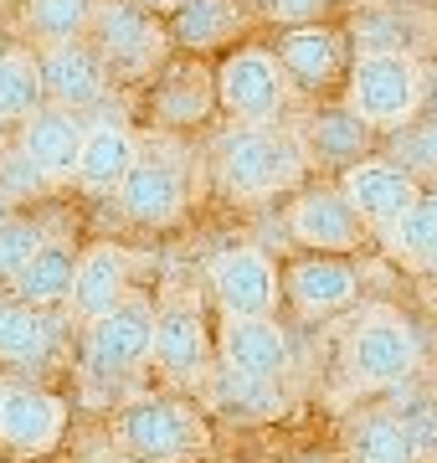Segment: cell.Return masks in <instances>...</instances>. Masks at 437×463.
Here are the masks:
<instances>
[{
  "instance_id": "obj_12",
  "label": "cell",
  "mask_w": 437,
  "mask_h": 463,
  "mask_svg": "<svg viewBox=\"0 0 437 463\" xmlns=\"http://www.w3.org/2000/svg\"><path fill=\"white\" fill-rule=\"evenodd\" d=\"M284 227L303 252H339V258H355V252L370 242V227L355 216L350 201L339 196V185H309V191H299V196L288 201Z\"/></svg>"
},
{
  "instance_id": "obj_17",
  "label": "cell",
  "mask_w": 437,
  "mask_h": 463,
  "mask_svg": "<svg viewBox=\"0 0 437 463\" xmlns=\"http://www.w3.org/2000/svg\"><path fill=\"white\" fill-rule=\"evenodd\" d=\"M68 432V402L47 386H5L0 392V448L21 458H47Z\"/></svg>"
},
{
  "instance_id": "obj_21",
  "label": "cell",
  "mask_w": 437,
  "mask_h": 463,
  "mask_svg": "<svg viewBox=\"0 0 437 463\" xmlns=\"http://www.w3.org/2000/svg\"><path fill=\"white\" fill-rule=\"evenodd\" d=\"M83 114H68V109H36L26 124H16V145L26 149V160H32L42 175L57 185L72 181V170H78V149H83Z\"/></svg>"
},
{
  "instance_id": "obj_7",
  "label": "cell",
  "mask_w": 437,
  "mask_h": 463,
  "mask_svg": "<svg viewBox=\"0 0 437 463\" xmlns=\"http://www.w3.org/2000/svg\"><path fill=\"white\" fill-rule=\"evenodd\" d=\"M288 109H293V88H288L273 47H263V42L227 47V57L217 62V114L227 124L268 129V124H284Z\"/></svg>"
},
{
  "instance_id": "obj_30",
  "label": "cell",
  "mask_w": 437,
  "mask_h": 463,
  "mask_svg": "<svg viewBox=\"0 0 437 463\" xmlns=\"http://www.w3.org/2000/svg\"><path fill=\"white\" fill-rule=\"evenodd\" d=\"M51 350V325L42 309L21 304V298H0V361L32 365Z\"/></svg>"
},
{
  "instance_id": "obj_28",
  "label": "cell",
  "mask_w": 437,
  "mask_h": 463,
  "mask_svg": "<svg viewBox=\"0 0 437 463\" xmlns=\"http://www.w3.org/2000/svg\"><path fill=\"white\" fill-rule=\"evenodd\" d=\"M381 248H386L391 263H402L406 273H422V268L437 258V201L422 191V201L412 212H402L381 232Z\"/></svg>"
},
{
  "instance_id": "obj_14",
  "label": "cell",
  "mask_w": 437,
  "mask_h": 463,
  "mask_svg": "<svg viewBox=\"0 0 437 463\" xmlns=\"http://www.w3.org/2000/svg\"><path fill=\"white\" fill-rule=\"evenodd\" d=\"M150 330H154V304L150 298L129 294L114 315H103L88 325V365L98 376H129V371H144L150 365Z\"/></svg>"
},
{
  "instance_id": "obj_9",
  "label": "cell",
  "mask_w": 437,
  "mask_h": 463,
  "mask_svg": "<svg viewBox=\"0 0 437 463\" xmlns=\"http://www.w3.org/2000/svg\"><path fill=\"white\" fill-rule=\"evenodd\" d=\"M273 57L284 67L293 99H330L345 83V72H350L355 47H350V32L320 21V26H288V32H278L273 36Z\"/></svg>"
},
{
  "instance_id": "obj_2",
  "label": "cell",
  "mask_w": 437,
  "mask_h": 463,
  "mask_svg": "<svg viewBox=\"0 0 437 463\" xmlns=\"http://www.w3.org/2000/svg\"><path fill=\"white\" fill-rule=\"evenodd\" d=\"M339 103L376 139L406 129L417 114H427V62L412 52H355L339 83Z\"/></svg>"
},
{
  "instance_id": "obj_38",
  "label": "cell",
  "mask_w": 437,
  "mask_h": 463,
  "mask_svg": "<svg viewBox=\"0 0 437 463\" xmlns=\"http://www.w3.org/2000/svg\"><path fill=\"white\" fill-rule=\"evenodd\" d=\"M139 5H150L154 16H170V11H175V5H181V0H139Z\"/></svg>"
},
{
  "instance_id": "obj_36",
  "label": "cell",
  "mask_w": 437,
  "mask_h": 463,
  "mask_svg": "<svg viewBox=\"0 0 437 463\" xmlns=\"http://www.w3.org/2000/svg\"><path fill=\"white\" fill-rule=\"evenodd\" d=\"M284 463H339L335 453H320V448H309V453H293V458H284Z\"/></svg>"
},
{
  "instance_id": "obj_43",
  "label": "cell",
  "mask_w": 437,
  "mask_h": 463,
  "mask_svg": "<svg viewBox=\"0 0 437 463\" xmlns=\"http://www.w3.org/2000/svg\"><path fill=\"white\" fill-rule=\"evenodd\" d=\"M0 392H5V381H0Z\"/></svg>"
},
{
  "instance_id": "obj_8",
  "label": "cell",
  "mask_w": 437,
  "mask_h": 463,
  "mask_svg": "<svg viewBox=\"0 0 437 463\" xmlns=\"http://www.w3.org/2000/svg\"><path fill=\"white\" fill-rule=\"evenodd\" d=\"M150 365L170 386L181 392H196L211 365H217V345H211V330H206L201 298L191 288H175L170 283L160 304H154V330H150Z\"/></svg>"
},
{
  "instance_id": "obj_35",
  "label": "cell",
  "mask_w": 437,
  "mask_h": 463,
  "mask_svg": "<svg viewBox=\"0 0 437 463\" xmlns=\"http://www.w3.org/2000/svg\"><path fill=\"white\" fill-rule=\"evenodd\" d=\"M330 5L335 0H257V16L288 32V26H320L330 16Z\"/></svg>"
},
{
  "instance_id": "obj_10",
  "label": "cell",
  "mask_w": 437,
  "mask_h": 463,
  "mask_svg": "<svg viewBox=\"0 0 437 463\" xmlns=\"http://www.w3.org/2000/svg\"><path fill=\"white\" fill-rule=\"evenodd\" d=\"M206 283H211V298H217L221 315H242V319H273L278 298H284L278 263L263 248H253V242L221 248L206 263Z\"/></svg>"
},
{
  "instance_id": "obj_29",
  "label": "cell",
  "mask_w": 437,
  "mask_h": 463,
  "mask_svg": "<svg viewBox=\"0 0 437 463\" xmlns=\"http://www.w3.org/2000/svg\"><path fill=\"white\" fill-rule=\"evenodd\" d=\"M36 109H47L36 47H0V118L5 124H26Z\"/></svg>"
},
{
  "instance_id": "obj_1",
  "label": "cell",
  "mask_w": 437,
  "mask_h": 463,
  "mask_svg": "<svg viewBox=\"0 0 437 463\" xmlns=\"http://www.w3.org/2000/svg\"><path fill=\"white\" fill-rule=\"evenodd\" d=\"M309 181V155L299 134L284 124H227L211 139V185L232 206H263V201L299 191Z\"/></svg>"
},
{
  "instance_id": "obj_20",
  "label": "cell",
  "mask_w": 437,
  "mask_h": 463,
  "mask_svg": "<svg viewBox=\"0 0 437 463\" xmlns=\"http://www.w3.org/2000/svg\"><path fill=\"white\" fill-rule=\"evenodd\" d=\"M139 155V134L124 124V118H93L83 129V149H78V170L72 181L83 196H114L129 165Z\"/></svg>"
},
{
  "instance_id": "obj_40",
  "label": "cell",
  "mask_w": 437,
  "mask_h": 463,
  "mask_svg": "<svg viewBox=\"0 0 437 463\" xmlns=\"http://www.w3.org/2000/svg\"><path fill=\"white\" fill-rule=\"evenodd\" d=\"M5 216H16V201H11L5 191H0V222H5Z\"/></svg>"
},
{
  "instance_id": "obj_11",
  "label": "cell",
  "mask_w": 437,
  "mask_h": 463,
  "mask_svg": "<svg viewBox=\"0 0 437 463\" xmlns=\"http://www.w3.org/2000/svg\"><path fill=\"white\" fill-rule=\"evenodd\" d=\"M284 304L299 319H330L360 304V263L339 252H303L278 273Z\"/></svg>"
},
{
  "instance_id": "obj_3",
  "label": "cell",
  "mask_w": 437,
  "mask_h": 463,
  "mask_svg": "<svg viewBox=\"0 0 437 463\" xmlns=\"http://www.w3.org/2000/svg\"><path fill=\"white\" fill-rule=\"evenodd\" d=\"M339 365L355 392H391L427 371V345L402 309L370 304L350 319V330L339 340Z\"/></svg>"
},
{
  "instance_id": "obj_31",
  "label": "cell",
  "mask_w": 437,
  "mask_h": 463,
  "mask_svg": "<svg viewBox=\"0 0 437 463\" xmlns=\"http://www.w3.org/2000/svg\"><path fill=\"white\" fill-rule=\"evenodd\" d=\"M422 376H427V371H422ZM422 376L402 381V386H391L386 407L402 417L406 428H412V438H417V448H422V458L437 463V381L427 386Z\"/></svg>"
},
{
  "instance_id": "obj_18",
  "label": "cell",
  "mask_w": 437,
  "mask_h": 463,
  "mask_svg": "<svg viewBox=\"0 0 437 463\" xmlns=\"http://www.w3.org/2000/svg\"><path fill=\"white\" fill-rule=\"evenodd\" d=\"M42 62V93L51 109H68V114H88L114 93L108 67L98 62V52L88 42H57V47H36Z\"/></svg>"
},
{
  "instance_id": "obj_39",
  "label": "cell",
  "mask_w": 437,
  "mask_h": 463,
  "mask_svg": "<svg viewBox=\"0 0 437 463\" xmlns=\"http://www.w3.org/2000/svg\"><path fill=\"white\" fill-rule=\"evenodd\" d=\"M11 139H16V124H5V118H0V149H11Z\"/></svg>"
},
{
  "instance_id": "obj_26",
  "label": "cell",
  "mask_w": 437,
  "mask_h": 463,
  "mask_svg": "<svg viewBox=\"0 0 437 463\" xmlns=\"http://www.w3.org/2000/svg\"><path fill=\"white\" fill-rule=\"evenodd\" d=\"M72 273H78V252H72L62 237H47V242L32 252V263L11 279V288H16L21 304H32V309H51V304H68Z\"/></svg>"
},
{
  "instance_id": "obj_19",
  "label": "cell",
  "mask_w": 437,
  "mask_h": 463,
  "mask_svg": "<svg viewBox=\"0 0 437 463\" xmlns=\"http://www.w3.org/2000/svg\"><path fill=\"white\" fill-rule=\"evenodd\" d=\"M299 145L309 155V170H350L360 165L366 155H376V134L360 124V118L345 109V103H324V109H309L299 129Z\"/></svg>"
},
{
  "instance_id": "obj_16",
  "label": "cell",
  "mask_w": 437,
  "mask_h": 463,
  "mask_svg": "<svg viewBox=\"0 0 437 463\" xmlns=\"http://www.w3.org/2000/svg\"><path fill=\"white\" fill-rule=\"evenodd\" d=\"M217 365H227V371H237V376H257V381H288V371H293L288 330L278 325V319L221 315V325H217Z\"/></svg>"
},
{
  "instance_id": "obj_15",
  "label": "cell",
  "mask_w": 437,
  "mask_h": 463,
  "mask_svg": "<svg viewBox=\"0 0 437 463\" xmlns=\"http://www.w3.org/2000/svg\"><path fill=\"white\" fill-rule=\"evenodd\" d=\"M150 109L160 129H201L217 118V72L201 57H170L150 78Z\"/></svg>"
},
{
  "instance_id": "obj_27",
  "label": "cell",
  "mask_w": 437,
  "mask_h": 463,
  "mask_svg": "<svg viewBox=\"0 0 437 463\" xmlns=\"http://www.w3.org/2000/svg\"><path fill=\"white\" fill-rule=\"evenodd\" d=\"M98 5L103 0H16V21L36 47L88 42V26L98 16Z\"/></svg>"
},
{
  "instance_id": "obj_41",
  "label": "cell",
  "mask_w": 437,
  "mask_h": 463,
  "mask_svg": "<svg viewBox=\"0 0 437 463\" xmlns=\"http://www.w3.org/2000/svg\"><path fill=\"white\" fill-rule=\"evenodd\" d=\"M83 463H118V458H114V453H103V448H93V453H88Z\"/></svg>"
},
{
  "instance_id": "obj_13",
  "label": "cell",
  "mask_w": 437,
  "mask_h": 463,
  "mask_svg": "<svg viewBox=\"0 0 437 463\" xmlns=\"http://www.w3.org/2000/svg\"><path fill=\"white\" fill-rule=\"evenodd\" d=\"M339 196L355 206V216L370 227V237H381V232L396 222L402 212H412L422 201V191L427 185L412 175V170H402L391 155H366L360 165L339 170Z\"/></svg>"
},
{
  "instance_id": "obj_24",
  "label": "cell",
  "mask_w": 437,
  "mask_h": 463,
  "mask_svg": "<svg viewBox=\"0 0 437 463\" xmlns=\"http://www.w3.org/2000/svg\"><path fill=\"white\" fill-rule=\"evenodd\" d=\"M345 453H350V463H427L412 428L391 412L386 402L366 407V412H355L345 422Z\"/></svg>"
},
{
  "instance_id": "obj_34",
  "label": "cell",
  "mask_w": 437,
  "mask_h": 463,
  "mask_svg": "<svg viewBox=\"0 0 437 463\" xmlns=\"http://www.w3.org/2000/svg\"><path fill=\"white\" fill-rule=\"evenodd\" d=\"M0 191L11 201H36V196L51 191V181L26 160V149H21L16 139H11V149H0Z\"/></svg>"
},
{
  "instance_id": "obj_25",
  "label": "cell",
  "mask_w": 437,
  "mask_h": 463,
  "mask_svg": "<svg viewBox=\"0 0 437 463\" xmlns=\"http://www.w3.org/2000/svg\"><path fill=\"white\" fill-rule=\"evenodd\" d=\"M201 386H206V402L232 422H273V417L288 412L284 381H257V376H237L227 365H211V376Z\"/></svg>"
},
{
  "instance_id": "obj_6",
  "label": "cell",
  "mask_w": 437,
  "mask_h": 463,
  "mask_svg": "<svg viewBox=\"0 0 437 463\" xmlns=\"http://www.w3.org/2000/svg\"><path fill=\"white\" fill-rule=\"evenodd\" d=\"M88 47L98 52V62L108 67L114 83H150L175 52L165 16H154L139 0H103L93 26H88Z\"/></svg>"
},
{
  "instance_id": "obj_5",
  "label": "cell",
  "mask_w": 437,
  "mask_h": 463,
  "mask_svg": "<svg viewBox=\"0 0 437 463\" xmlns=\"http://www.w3.org/2000/svg\"><path fill=\"white\" fill-rule=\"evenodd\" d=\"M114 201H118V216L135 222V227H150V232L175 227L191 212V155L165 134L139 139V155L129 175H124V185L114 191Z\"/></svg>"
},
{
  "instance_id": "obj_33",
  "label": "cell",
  "mask_w": 437,
  "mask_h": 463,
  "mask_svg": "<svg viewBox=\"0 0 437 463\" xmlns=\"http://www.w3.org/2000/svg\"><path fill=\"white\" fill-rule=\"evenodd\" d=\"M47 242V232H42V222H32V216H5L0 222V279L11 283L21 273V268L32 263V252Z\"/></svg>"
},
{
  "instance_id": "obj_37",
  "label": "cell",
  "mask_w": 437,
  "mask_h": 463,
  "mask_svg": "<svg viewBox=\"0 0 437 463\" xmlns=\"http://www.w3.org/2000/svg\"><path fill=\"white\" fill-rule=\"evenodd\" d=\"M417 279H422V283H427V294H432V298H437V258H432V263H427V268H422Z\"/></svg>"
},
{
  "instance_id": "obj_4",
  "label": "cell",
  "mask_w": 437,
  "mask_h": 463,
  "mask_svg": "<svg viewBox=\"0 0 437 463\" xmlns=\"http://www.w3.org/2000/svg\"><path fill=\"white\" fill-rule=\"evenodd\" d=\"M114 448L139 463H196L206 458L211 432L191 402L139 392L114 412Z\"/></svg>"
},
{
  "instance_id": "obj_32",
  "label": "cell",
  "mask_w": 437,
  "mask_h": 463,
  "mask_svg": "<svg viewBox=\"0 0 437 463\" xmlns=\"http://www.w3.org/2000/svg\"><path fill=\"white\" fill-rule=\"evenodd\" d=\"M391 160L412 170L422 185L437 181V114H417L406 129L391 134Z\"/></svg>"
},
{
  "instance_id": "obj_22",
  "label": "cell",
  "mask_w": 437,
  "mask_h": 463,
  "mask_svg": "<svg viewBox=\"0 0 437 463\" xmlns=\"http://www.w3.org/2000/svg\"><path fill=\"white\" fill-rule=\"evenodd\" d=\"M124 298H129V252L114 248V242L78 252V273H72V294H68L72 315L93 325V319L114 315Z\"/></svg>"
},
{
  "instance_id": "obj_23",
  "label": "cell",
  "mask_w": 437,
  "mask_h": 463,
  "mask_svg": "<svg viewBox=\"0 0 437 463\" xmlns=\"http://www.w3.org/2000/svg\"><path fill=\"white\" fill-rule=\"evenodd\" d=\"M242 26H247L242 0H181V5L165 16L170 47L191 52V57L217 52V47H232Z\"/></svg>"
},
{
  "instance_id": "obj_42",
  "label": "cell",
  "mask_w": 437,
  "mask_h": 463,
  "mask_svg": "<svg viewBox=\"0 0 437 463\" xmlns=\"http://www.w3.org/2000/svg\"><path fill=\"white\" fill-rule=\"evenodd\" d=\"M118 463H139V458H118Z\"/></svg>"
}]
</instances>
